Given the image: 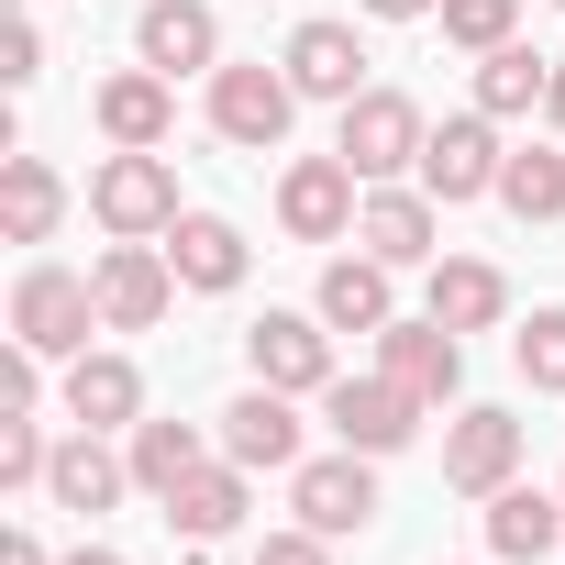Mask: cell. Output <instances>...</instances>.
Segmentation results:
<instances>
[{"label":"cell","instance_id":"1","mask_svg":"<svg viewBox=\"0 0 565 565\" xmlns=\"http://www.w3.org/2000/svg\"><path fill=\"white\" fill-rule=\"evenodd\" d=\"M89 211H100L111 244H167L178 233V167H167V145H111L89 167Z\"/></svg>","mask_w":565,"mask_h":565},{"label":"cell","instance_id":"2","mask_svg":"<svg viewBox=\"0 0 565 565\" xmlns=\"http://www.w3.org/2000/svg\"><path fill=\"white\" fill-rule=\"evenodd\" d=\"M422 145H433V122H422V100H411V89H355V100H344V122H333V156H344L366 189L411 178V167H422Z\"/></svg>","mask_w":565,"mask_h":565},{"label":"cell","instance_id":"3","mask_svg":"<svg viewBox=\"0 0 565 565\" xmlns=\"http://www.w3.org/2000/svg\"><path fill=\"white\" fill-rule=\"evenodd\" d=\"M100 333V289L67 266H23V289H12V344H34L45 366H78Z\"/></svg>","mask_w":565,"mask_h":565},{"label":"cell","instance_id":"4","mask_svg":"<svg viewBox=\"0 0 565 565\" xmlns=\"http://www.w3.org/2000/svg\"><path fill=\"white\" fill-rule=\"evenodd\" d=\"M289 122H300V78L289 67H211V134L222 145H244V156H277L289 145Z\"/></svg>","mask_w":565,"mask_h":565},{"label":"cell","instance_id":"5","mask_svg":"<svg viewBox=\"0 0 565 565\" xmlns=\"http://www.w3.org/2000/svg\"><path fill=\"white\" fill-rule=\"evenodd\" d=\"M289 510H300L322 543L366 532V521H377V455H355V444H333V455H300V466H289Z\"/></svg>","mask_w":565,"mask_h":565},{"label":"cell","instance_id":"6","mask_svg":"<svg viewBox=\"0 0 565 565\" xmlns=\"http://www.w3.org/2000/svg\"><path fill=\"white\" fill-rule=\"evenodd\" d=\"M499 167H510L499 122H488V111H455V122H433V145H422L411 178H422L444 211H466V200H499Z\"/></svg>","mask_w":565,"mask_h":565},{"label":"cell","instance_id":"7","mask_svg":"<svg viewBox=\"0 0 565 565\" xmlns=\"http://www.w3.org/2000/svg\"><path fill=\"white\" fill-rule=\"evenodd\" d=\"M244 366L266 377V388H289V399H322L344 366H333V322L322 311H266L255 333H244Z\"/></svg>","mask_w":565,"mask_h":565},{"label":"cell","instance_id":"8","mask_svg":"<svg viewBox=\"0 0 565 565\" xmlns=\"http://www.w3.org/2000/svg\"><path fill=\"white\" fill-rule=\"evenodd\" d=\"M366 211V178L344 156H289V178H277V222H289V244H344Z\"/></svg>","mask_w":565,"mask_h":565},{"label":"cell","instance_id":"9","mask_svg":"<svg viewBox=\"0 0 565 565\" xmlns=\"http://www.w3.org/2000/svg\"><path fill=\"white\" fill-rule=\"evenodd\" d=\"M322 422H333V444H355V455H399V444L422 433V399H411L388 366H366V377H333V388H322Z\"/></svg>","mask_w":565,"mask_h":565},{"label":"cell","instance_id":"10","mask_svg":"<svg viewBox=\"0 0 565 565\" xmlns=\"http://www.w3.org/2000/svg\"><path fill=\"white\" fill-rule=\"evenodd\" d=\"M89 289H100V333H156L178 300V266H167V244H111L89 266Z\"/></svg>","mask_w":565,"mask_h":565},{"label":"cell","instance_id":"11","mask_svg":"<svg viewBox=\"0 0 565 565\" xmlns=\"http://www.w3.org/2000/svg\"><path fill=\"white\" fill-rule=\"evenodd\" d=\"M211 444H222L244 477H289V466H300V399L255 377V388H244V399L211 422Z\"/></svg>","mask_w":565,"mask_h":565},{"label":"cell","instance_id":"12","mask_svg":"<svg viewBox=\"0 0 565 565\" xmlns=\"http://www.w3.org/2000/svg\"><path fill=\"white\" fill-rule=\"evenodd\" d=\"M433 233H444V200H433L422 178H411V189L388 178V189H366V211H355V244H366L377 266H433V255H444Z\"/></svg>","mask_w":565,"mask_h":565},{"label":"cell","instance_id":"13","mask_svg":"<svg viewBox=\"0 0 565 565\" xmlns=\"http://www.w3.org/2000/svg\"><path fill=\"white\" fill-rule=\"evenodd\" d=\"M134 56H145L156 78H211V67H222V12H211V0H145Z\"/></svg>","mask_w":565,"mask_h":565},{"label":"cell","instance_id":"14","mask_svg":"<svg viewBox=\"0 0 565 565\" xmlns=\"http://www.w3.org/2000/svg\"><path fill=\"white\" fill-rule=\"evenodd\" d=\"M377 366H388L422 411H444V399L466 388V333H444L433 311H422V322H388V333H377Z\"/></svg>","mask_w":565,"mask_h":565},{"label":"cell","instance_id":"15","mask_svg":"<svg viewBox=\"0 0 565 565\" xmlns=\"http://www.w3.org/2000/svg\"><path fill=\"white\" fill-rule=\"evenodd\" d=\"M45 499H56V510H78V521H100V510H122V499H134V455H111V433H89V422H78V433L56 444V466H45Z\"/></svg>","mask_w":565,"mask_h":565},{"label":"cell","instance_id":"16","mask_svg":"<svg viewBox=\"0 0 565 565\" xmlns=\"http://www.w3.org/2000/svg\"><path fill=\"white\" fill-rule=\"evenodd\" d=\"M510 477H521V422H510V411H455V433H444V488L499 499Z\"/></svg>","mask_w":565,"mask_h":565},{"label":"cell","instance_id":"17","mask_svg":"<svg viewBox=\"0 0 565 565\" xmlns=\"http://www.w3.org/2000/svg\"><path fill=\"white\" fill-rule=\"evenodd\" d=\"M311 311H322L333 333H366V344H377V333L399 322V266H377V255H333Z\"/></svg>","mask_w":565,"mask_h":565},{"label":"cell","instance_id":"18","mask_svg":"<svg viewBox=\"0 0 565 565\" xmlns=\"http://www.w3.org/2000/svg\"><path fill=\"white\" fill-rule=\"evenodd\" d=\"M422 311H433L444 333H488V322L510 311V277H499L488 255H433V277H422Z\"/></svg>","mask_w":565,"mask_h":565},{"label":"cell","instance_id":"19","mask_svg":"<svg viewBox=\"0 0 565 565\" xmlns=\"http://www.w3.org/2000/svg\"><path fill=\"white\" fill-rule=\"evenodd\" d=\"M167 266H178V289H200V300H222V289H244V233L222 222V211H178V233H167Z\"/></svg>","mask_w":565,"mask_h":565},{"label":"cell","instance_id":"20","mask_svg":"<svg viewBox=\"0 0 565 565\" xmlns=\"http://www.w3.org/2000/svg\"><path fill=\"white\" fill-rule=\"evenodd\" d=\"M277 67L300 78V100H333V111H344V100L366 89V45H355V23H300Z\"/></svg>","mask_w":565,"mask_h":565},{"label":"cell","instance_id":"21","mask_svg":"<svg viewBox=\"0 0 565 565\" xmlns=\"http://www.w3.org/2000/svg\"><path fill=\"white\" fill-rule=\"evenodd\" d=\"M67 422H89V433H134V422H145V366L89 344V355L67 366Z\"/></svg>","mask_w":565,"mask_h":565},{"label":"cell","instance_id":"22","mask_svg":"<svg viewBox=\"0 0 565 565\" xmlns=\"http://www.w3.org/2000/svg\"><path fill=\"white\" fill-rule=\"evenodd\" d=\"M554 543H565V488H521V477H510V488L488 499V554H499V565H543Z\"/></svg>","mask_w":565,"mask_h":565},{"label":"cell","instance_id":"23","mask_svg":"<svg viewBox=\"0 0 565 565\" xmlns=\"http://www.w3.org/2000/svg\"><path fill=\"white\" fill-rule=\"evenodd\" d=\"M100 134L111 145H167L178 134V78H156V67H122V78H100Z\"/></svg>","mask_w":565,"mask_h":565},{"label":"cell","instance_id":"24","mask_svg":"<svg viewBox=\"0 0 565 565\" xmlns=\"http://www.w3.org/2000/svg\"><path fill=\"white\" fill-rule=\"evenodd\" d=\"M122 455H134V488H145V499H178L222 444H211L200 422H134V433H122Z\"/></svg>","mask_w":565,"mask_h":565},{"label":"cell","instance_id":"25","mask_svg":"<svg viewBox=\"0 0 565 565\" xmlns=\"http://www.w3.org/2000/svg\"><path fill=\"white\" fill-rule=\"evenodd\" d=\"M67 222V178L45 167V156H0V233L12 244H45Z\"/></svg>","mask_w":565,"mask_h":565},{"label":"cell","instance_id":"26","mask_svg":"<svg viewBox=\"0 0 565 565\" xmlns=\"http://www.w3.org/2000/svg\"><path fill=\"white\" fill-rule=\"evenodd\" d=\"M543 89H554V56H532L521 34L477 56V111H488V122H521V111H543Z\"/></svg>","mask_w":565,"mask_h":565},{"label":"cell","instance_id":"27","mask_svg":"<svg viewBox=\"0 0 565 565\" xmlns=\"http://www.w3.org/2000/svg\"><path fill=\"white\" fill-rule=\"evenodd\" d=\"M244 488H255V477H244L233 455H211V466H200V477L167 499V532H189V543H222V532L244 521Z\"/></svg>","mask_w":565,"mask_h":565},{"label":"cell","instance_id":"28","mask_svg":"<svg viewBox=\"0 0 565 565\" xmlns=\"http://www.w3.org/2000/svg\"><path fill=\"white\" fill-rule=\"evenodd\" d=\"M499 211H510V222H565V145H510Z\"/></svg>","mask_w":565,"mask_h":565},{"label":"cell","instance_id":"29","mask_svg":"<svg viewBox=\"0 0 565 565\" xmlns=\"http://www.w3.org/2000/svg\"><path fill=\"white\" fill-rule=\"evenodd\" d=\"M510 355H521V377H532L543 399H565V311H532V322L510 333Z\"/></svg>","mask_w":565,"mask_h":565},{"label":"cell","instance_id":"30","mask_svg":"<svg viewBox=\"0 0 565 565\" xmlns=\"http://www.w3.org/2000/svg\"><path fill=\"white\" fill-rule=\"evenodd\" d=\"M45 466H56L45 422L34 411H0V488H45Z\"/></svg>","mask_w":565,"mask_h":565},{"label":"cell","instance_id":"31","mask_svg":"<svg viewBox=\"0 0 565 565\" xmlns=\"http://www.w3.org/2000/svg\"><path fill=\"white\" fill-rule=\"evenodd\" d=\"M510 23H521V0H444V45H466V56L510 45Z\"/></svg>","mask_w":565,"mask_h":565},{"label":"cell","instance_id":"32","mask_svg":"<svg viewBox=\"0 0 565 565\" xmlns=\"http://www.w3.org/2000/svg\"><path fill=\"white\" fill-rule=\"evenodd\" d=\"M0 78H12V89H34V78H45V23H34V12L0 23Z\"/></svg>","mask_w":565,"mask_h":565},{"label":"cell","instance_id":"33","mask_svg":"<svg viewBox=\"0 0 565 565\" xmlns=\"http://www.w3.org/2000/svg\"><path fill=\"white\" fill-rule=\"evenodd\" d=\"M34 399H45V355L12 344V355H0V411H34Z\"/></svg>","mask_w":565,"mask_h":565},{"label":"cell","instance_id":"34","mask_svg":"<svg viewBox=\"0 0 565 565\" xmlns=\"http://www.w3.org/2000/svg\"><path fill=\"white\" fill-rule=\"evenodd\" d=\"M255 565H333V543H322L311 521H289V532H266V543H255Z\"/></svg>","mask_w":565,"mask_h":565},{"label":"cell","instance_id":"35","mask_svg":"<svg viewBox=\"0 0 565 565\" xmlns=\"http://www.w3.org/2000/svg\"><path fill=\"white\" fill-rule=\"evenodd\" d=\"M366 23H422V12H444V0H355Z\"/></svg>","mask_w":565,"mask_h":565},{"label":"cell","instance_id":"36","mask_svg":"<svg viewBox=\"0 0 565 565\" xmlns=\"http://www.w3.org/2000/svg\"><path fill=\"white\" fill-rule=\"evenodd\" d=\"M0 565H56V554H45V543H34V532L12 521V532H0Z\"/></svg>","mask_w":565,"mask_h":565},{"label":"cell","instance_id":"37","mask_svg":"<svg viewBox=\"0 0 565 565\" xmlns=\"http://www.w3.org/2000/svg\"><path fill=\"white\" fill-rule=\"evenodd\" d=\"M543 122L565 134V56H554V89H543Z\"/></svg>","mask_w":565,"mask_h":565},{"label":"cell","instance_id":"38","mask_svg":"<svg viewBox=\"0 0 565 565\" xmlns=\"http://www.w3.org/2000/svg\"><path fill=\"white\" fill-rule=\"evenodd\" d=\"M56 565H122V554H111V543H78V554H56Z\"/></svg>","mask_w":565,"mask_h":565}]
</instances>
